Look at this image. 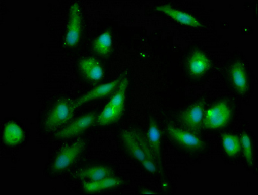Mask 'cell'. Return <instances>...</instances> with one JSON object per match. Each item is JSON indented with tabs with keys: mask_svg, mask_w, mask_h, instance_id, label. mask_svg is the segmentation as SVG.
I'll use <instances>...</instances> for the list:
<instances>
[{
	"mask_svg": "<svg viewBox=\"0 0 258 195\" xmlns=\"http://www.w3.org/2000/svg\"><path fill=\"white\" fill-rule=\"evenodd\" d=\"M76 108L74 101L63 99L56 103L49 112L44 124L47 131H53L69 122L74 114Z\"/></svg>",
	"mask_w": 258,
	"mask_h": 195,
	"instance_id": "6da1fadb",
	"label": "cell"
},
{
	"mask_svg": "<svg viewBox=\"0 0 258 195\" xmlns=\"http://www.w3.org/2000/svg\"><path fill=\"white\" fill-rule=\"evenodd\" d=\"M231 110L225 102L215 104L206 113L204 116L203 126L210 130H217L223 128L229 122Z\"/></svg>",
	"mask_w": 258,
	"mask_h": 195,
	"instance_id": "7a4b0ae2",
	"label": "cell"
},
{
	"mask_svg": "<svg viewBox=\"0 0 258 195\" xmlns=\"http://www.w3.org/2000/svg\"><path fill=\"white\" fill-rule=\"evenodd\" d=\"M82 33V17L78 2L72 4L70 8L69 20L66 32L64 43L67 46H76L80 40Z\"/></svg>",
	"mask_w": 258,
	"mask_h": 195,
	"instance_id": "3957f363",
	"label": "cell"
},
{
	"mask_svg": "<svg viewBox=\"0 0 258 195\" xmlns=\"http://www.w3.org/2000/svg\"><path fill=\"white\" fill-rule=\"evenodd\" d=\"M85 145V140L79 139L71 144L63 147L54 162V170L60 171L70 167L83 153Z\"/></svg>",
	"mask_w": 258,
	"mask_h": 195,
	"instance_id": "277c9868",
	"label": "cell"
},
{
	"mask_svg": "<svg viewBox=\"0 0 258 195\" xmlns=\"http://www.w3.org/2000/svg\"><path fill=\"white\" fill-rule=\"evenodd\" d=\"M205 116V102L201 101L185 110L180 116L182 125L192 132L201 131Z\"/></svg>",
	"mask_w": 258,
	"mask_h": 195,
	"instance_id": "5b68a950",
	"label": "cell"
},
{
	"mask_svg": "<svg viewBox=\"0 0 258 195\" xmlns=\"http://www.w3.org/2000/svg\"><path fill=\"white\" fill-rule=\"evenodd\" d=\"M96 119V113L94 112L87 113L78 119L75 120L69 126L56 133L57 139H69L76 137L82 133L94 123Z\"/></svg>",
	"mask_w": 258,
	"mask_h": 195,
	"instance_id": "8992f818",
	"label": "cell"
},
{
	"mask_svg": "<svg viewBox=\"0 0 258 195\" xmlns=\"http://www.w3.org/2000/svg\"><path fill=\"white\" fill-rule=\"evenodd\" d=\"M167 131L173 141L185 149L193 151H200L203 149L202 140L189 131L181 130L171 125L167 126Z\"/></svg>",
	"mask_w": 258,
	"mask_h": 195,
	"instance_id": "52a82bcc",
	"label": "cell"
},
{
	"mask_svg": "<svg viewBox=\"0 0 258 195\" xmlns=\"http://www.w3.org/2000/svg\"><path fill=\"white\" fill-rule=\"evenodd\" d=\"M121 79L120 78L111 81L110 83L99 85V87L94 88L83 96L79 97V99L74 101L75 108H78L83 104L88 103V102L103 99V98L108 96L111 93L116 90Z\"/></svg>",
	"mask_w": 258,
	"mask_h": 195,
	"instance_id": "ba28073f",
	"label": "cell"
},
{
	"mask_svg": "<svg viewBox=\"0 0 258 195\" xmlns=\"http://www.w3.org/2000/svg\"><path fill=\"white\" fill-rule=\"evenodd\" d=\"M148 141L157 163L158 171L162 173V158L161 151V135L157 123L151 121L149 127Z\"/></svg>",
	"mask_w": 258,
	"mask_h": 195,
	"instance_id": "9c48e42d",
	"label": "cell"
},
{
	"mask_svg": "<svg viewBox=\"0 0 258 195\" xmlns=\"http://www.w3.org/2000/svg\"><path fill=\"white\" fill-rule=\"evenodd\" d=\"M79 66L84 76L89 80L97 81L103 78V67L96 58L93 57L83 58L79 61Z\"/></svg>",
	"mask_w": 258,
	"mask_h": 195,
	"instance_id": "30bf717a",
	"label": "cell"
},
{
	"mask_svg": "<svg viewBox=\"0 0 258 195\" xmlns=\"http://www.w3.org/2000/svg\"><path fill=\"white\" fill-rule=\"evenodd\" d=\"M157 10L164 13L165 15L171 17V19L175 20V21L185 25V26L194 27V28H199V27L202 26V24L194 16L176 10V9L173 8L171 6H160L157 7Z\"/></svg>",
	"mask_w": 258,
	"mask_h": 195,
	"instance_id": "8fae6325",
	"label": "cell"
},
{
	"mask_svg": "<svg viewBox=\"0 0 258 195\" xmlns=\"http://www.w3.org/2000/svg\"><path fill=\"white\" fill-rule=\"evenodd\" d=\"M230 78L237 91L245 94L248 88L247 75L245 67L241 61L234 63L230 69Z\"/></svg>",
	"mask_w": 258,
	"mask_h": 195,
	"instance_id": "7c38bea8",
	"label": "cell"
},
{
	"mask_svg": "<svg viewBox=\"0 0 258 195\" xmlns=\"http://www.w3.org/2000/svg\"><path fill=\"white\" fill-rule=\"evenodd\" d=\"M122 139L132 157L141 163L142 166L146 163V159L139 141L136 139L133 131H124L121 134Z\"/></svg>",
	"mask_w": 258,
	"mask_h": 195,
	"instance_id": "4fadbf2b",
	"label": "cell"
},
{
	"mask_svg": "<svg viewBox=\"0 0 258 195\" xmlns=\"http://www.w3.org/2000/svg\"><path fill=\"white\" fill-rule=\"evenodd\" d=\"M190 73L194 76H202L210 67V61L201 52H194L188 63Z\"/></svg>",
	"mask_w": 258,
	"mask_h": 195,
	"instance_id": "5bb4252c",
	"label": "cell"
},
{
	"mask_svg": "<svg viewBox=\"0 0 258 195\" xmlns=\"http://www.w3.org/2000/svg\"><path fill=\"white\" fill-rule=\"evenodd\" d=\"M136 139L139 141L140 147L146 159V163L143 167L151 173L156 174L158 171L157 163H156L155 157H154L152 151L148 143V139L144 137L141 133L138 131H133Z\"/></svg>",
	"mask_w": 258,
	"mask_h": 195,
	"instance_id": "9a60e30c",
	"label": "cell"
},
{
	"mask_svg": "<svg viewBox=\"0 0 258 195\" xmlns=\"http://www.w3.org/2000/svg\"><path fill=\"white\" fill-rule=\"evenodd\" d=\"M114 172L112 169L105 166H95L81 170L78 174V177L86 179L90 181H96L113 176Z\"/></svg>",
	"mask_w": 258,
	"mask_h": 195,
	"instance_id": "2e32d148",
	"label": "cell"
},
{
	"mask_svg": "<svg viewBox=\"0 0 258 195\" xmlns=\"http://www.w3.org/2000/svg\"><path fill=\"white\" fill-rule=\"evenodd\" d=\"M122 184V180L114 176L96 181H88L84 183L83 189L88 193H94L101 190L119 187Z\"/></svg>",
	"mask_w": 258,
	"mask_h": 195,
	"instance_id": "e0dca14e",
	"label": "cell"
},
{
	"mask_svg": "<svg viewBox=\"0 0 258 195\" xmlns=\"http://www.w3.org/2000/svg\"><path fill=\"white\" fill-rule=\"evenodd\" d=\"M24 139L22 128L15 122H9L4 128L3 139L8 146L15 147L21 143Z\"/></svg>",
	"mask_w": 258,
	"mask_h": 195,
	"instance_id": "ac0fdd59",
	"label": "cell"
},
{
	"mask_svg": "<svg viewBox=\"0 0 258 195\" xmlns=\"http://www.w3.org/2000/svg\"><path fill=\"white\" fill-rule=\"evenodd\" d=\"M123 112L117 110L108 103L102 110L97 119V124L98 126H106L115 123L121 117Z\"/></svg>",
	"mask_w": 258,
	"mask_h": 195,
	"instance_id": "d6986e66",
	"label": "cell"
},
{
	"mask_svg": "<svg viewBox=\"0 0 258 195\" xmlns=\"http://www.w3.org/2000/svg\"><path fill=\"white\" fill-rule=\"evenodd\" d=\"M112 46V34L110 31L101 34L93 43V49L97 55L106 57L109 55Z\"/></svg>",
	"mask_w": 258,
	"mask_h": 195,
	"instance_id": "ffe728a7",
	"label": "cell"
},
{
	"mask_svg": "<svg viewBox=\"0 0 258 195\" xmlns=\"http://www.w3.org/2000/svg\"><path fill=\"white\" fill-rule=\"evenodd\" d=\"M128 86V79L127 77L122 78L118 87L115 90V92L109 103L117 110L123 112L124 103L126 97V91Z\"/></svg>",
	"mask_w": 258,
	"mask_h": 195,
	"instance_id": "44dd1931",
	"label": "cell"
},
{
	"mask_svg": "<svg viewBox=\"0 0 258 195\" xmlns=\"http://www.w3.org/2000/svg\"><path fill=\"white\" fill-rule=\"evenodd\" d=\"M224 149L226 154L230 157L236 156L241 151V139L236 135L224 133L222 135Z\"/></svg>",
	"mask_w": 258,
	"mask_h": 195,
	"instance_id": "7402d4cb",
	"label": "cell"
},
{
	"mask_svg": "<svg viewBox=\"0 0 258 195\" xmlns=\"http://www.w3.org/2000/svg\"><path fill=\"white\" fill-rule=\"evenodd\" d=\"M241 146L243 147L244 158L246 159V163L248 166H253V153L252 144H251L250 138L246 133L242 135Z\"/></svg>",
	"mask_w": 258,
	"mask_h": 195,
	"instance_id": "603a6c76",
	"label": "cell"
},
{
	"mask_svg": "<svg viewBox=\"0 0 258 195\" xmlns=\"http://www.w3.org/2000/svg\"><path fill=\"white\" fill-rule=\"evenodd\" d=\"M142 193L143 194H155V192H153L152 191H151V190H143V191L142 192Z\"/></svg>",
	"mask_w": 258,
	"mask_h": 195,
	"instance_id": "cb8c5ba5",
	"label": "cell"
}]
</instances>
